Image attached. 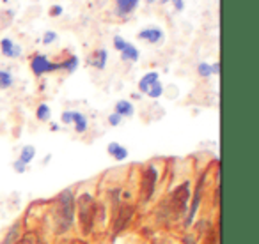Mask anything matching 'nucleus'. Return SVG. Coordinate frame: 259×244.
Instances as JSON below:
<instances>
[{
  "mask_svg": "<svg viewBox=\"0 0 259 244\" xmlns=\"http://www.w3.org/2000/svg\"><path fill=\"white\" fill-rule=\"evenodd\" d=\"M57 207V226L59 232L69 230L73 223V214H75V197L69 190H64L59 197Z\"/></svg>",
  "mask_w": 259,
  "mask_h": 244,
  "instance_id": "1",
  "label": "nucleus"
},
{
  "mask_svg": "<svg viewBox=\"0 0 259 244\" xmlns=\"http://www.w3.org/2000/svg\"><path fill=\"white\" fill-rule=\"evenodd\" d=\"M78 212H80V223H82L83 232H89L93 228L94 214H96V204L91 195H82L78 198Z\"/></svg>",
  "mask_w": 259,
  "mask_h": 244,
  "instance_id": "2",
  "label": "nucleus"
},
{
  "mask_svg": "<svg viewBox=\"0 0 259 244\" xmlns=\"http://www.w3.org/2000/svg\"><path fill=\"white\" fill-rule=\"evenodd\" d=\"M190 184L183 182L169 198V205H170V212H172L174 218H180L181 214H185V209L188 205V200H190Z\"/></svg>",
  "mask_w": 259,
  "mask_h": 244,
  "instance_id": "3",
  "label": "nucleus"
},
{
  "mask_svg": "<svg viewBox=\"0 0 259 244\" xmlns=\"http://www.w3.org/2000/svg\"><path fill=\"white\" fill-rule=\"evenodd\" d=\"M156 179H158V172L153 165H149L144 170V175H142V191L141 197L142 200H149L155 193V186H156Z\"/></svg>",
  "mask_w": 259,
  "mask_h": 244,
  "instance_id": "4",
  "label": "nucleus"
},
{
  "mask_svg": "<svg viewBox=\"0 0 259 244\" xmlns=\"http://www.w3.org/2000/svg\"><path fill=\"white\" fill-rule=\"evenodd\" d=\"M134 218V207L132 205H121L115 216V223H114V233H121L122 230L128 226L130 219Z\"/></svg>",
  "mask_w": 259,
  "mask_h": 244,
  "instance_id": "5",
  "label": "nucleus"
},
{
  "mask_svg": "<svg viewBox=\"0 0 259 244\" xmlns=\"http://www.w3.org/2000/svg\"><path fill=\"white\" fill-rule=\"evenodd\" d=\"M32 71L36 76H41L45 75V73H50V71H55V69H59V64H52L50 60H48L47 57H43V55H36V57L32 58Z\"/></svg>",
  "mask_w": 259,
  "mask_h": 244,
  "instance_id": "6",
  "label": "nucleus"
},
{
  "mask_svg": "<svg viewBox=\"0 0 259 244\" xmlns=\"http://www.w3.org/2000/svg\"><path fill=\"white\" fill-rule=\"evenodd\" d=\"M139 37L149 41V43H160V41L163 39V32L160 29H155V27H153V29L141 30V32H139Z\"/></svg>",
  "mask_w": 259,
  "mask_h": 244,
  "instance_id": "7",
  "label": "nucleus"
},
{
  "mask_svg": "<svg viewBox=\"0 0 259 244\" xmlns=\"http://www.w3.org/2000/svg\"><path fill=\"white\" fill-rule=\"evenodd\" d=\"M139 0H117V13L121 16L128 15V13H132L135 8H137Z\"/></svg>",
  "mask_w": 259,
  "mask_h": 244,
  "instance_id": "8",
  "label": "nucleus"
},
{
  "mask_svg": "<svg viewBox=\"0 0 259 244\" xmlns=\"http://www.w3.org/2000/svg\"><path fill=\"white\" fill-rule=\"evenodd\" d=\"M156 82H158V73H148V75L139 82V89H141V92L148 94V90L151 89V85Z\"/></svg>",
  "mask_w": 259,
  "mask_h": 244,
  "instance_id": "9",
  "label": "nucleus"
},
{
  "mask_svg": "<svg viewBox=\"0 0 259 244\" xmlns=\"http://www.w3.org/2000/svg\"><path fill=\"white\" fill-rule=\"evenodd\" d=\"M16 244H47V242H45V239L37 232H27L22 239L16 240Z\"/></svg>",
  "mask_w": 259,
  "mask_h": 244,
  "instance_id": "10",
  "label": "nucleus"
},
{
  "mask_svg": "<svg viewBox=\"0 0 259 244\" xmlns=\"http://www.w3.org/2000/svg\"><path fill=\"white\" fill-rule=\"evenodd\" d=\"M89 64L94 66V68H98V69H103L105 64H107V51H105V50H98L96 53H94L93 57L89 58Z\"/></svg>",
  "mask_w": 259,
  "mask_h": 244,
  "instance_id": "11",
  "label": "nucleus"
},
{
  "mask_svg": "<svg viewBox=\"0 0 259 244\" xmlns=\"http://www.w3.org/2000/svg\"><path fill=\"white\" fill-rule=\"evenodd\" d=\"M108 154H110L112 158L117 159V161H122V159L128 156V151H126L122 145H119V144H115V142H114V144L108 145Z\"/></svg>",
  "mask_w": 259,
  "mask_h": 244,
  "instance_id": "12",
  "label": "nucleus"
},
{
  "mask_svg": "<svg viewBox=\"0 0 259 244\" xmlns=\"http://www.w3.org/2000/svg\"><path fill=\"white\" fill-rule=\"evenodd\" d=\"M0 46H2L4 55H8V57H16V55H20V48H16L11 39H2Z\"/></svg>",
  "mask_w": 259,
  "mask_h": 244,
  "instance_id": "13",
  "label": "nucleus"
},
{
  "mask_svg": "<svg viewBox=\"0 0 259 244\" xmlns=\"http://www.w3.org/2000/svg\"><path fill=\"white\" fill-rule=\"evenodd\" d=\"M115 113L121 115V117H128V115L134 113V106H132V103H128V101H117V104H115Z\"/></svg>",
  "mask_w": 259,
  "mask_h": 244,
  "instance_id": "14",
  "label": "nucleus"
},
{
  "mask_svg": "<svg viewBox=\"0 0 259 244\" xmlns=\"http://www.w3.org/2000/svg\"><path fill=\"white\" fill-rule=\"evenodd\" d=\"M121 53H122V58H124V60L135 62L139 58V50L135 46H132V44H126L124 50H122Z\"/></svg>",
  "mask_w": 259,
  "mask_h": 244,
  "instance_id": "15",
  "label": "nucleus"
},
{
  "mask_svg": "<svg viewBox=\"0 0 259 244\" xmlns=\"http://www.w3.org/2000/svg\"><path fill=\"white\" fill-rule=\"evenodd\" d=\"M73 122H75V130L78 131V133H83L87 128V120L85 117H83L82 113H78V111H73Z\"/></svg>",
  "mask_w": 259,
  "mask_h": 244,
  "instance_id": "16",
  "label": "nucleus"
},
{
  "mask_svg": "<svg viewBox=\"0 0 259 244\" xmlns=\"http://www.w3.org/2000/svg\"><path fill=\"white\" fill-rule=\"evenodd\" d=\"M34 154H36V149L32 147V145H27V147H23L22 154H20V163L22 165H27V163L32 161Z\"/></svg>",
  "mask_w": 259,
  "mask_h": 244,
  "instance_id": "17",
  "label": "nucleus"
},
{
  "mask_svg": "<svg viewBox=\"0 0 259 244\" xmlns=\"http://www.w3.org/2000/svg\"><path fill=\"white\" fill-rule=\"evenodd\" d=\"M18 230H20V225H18V223H15V225H13V228L9 230L8 237L4 239V244H15L16 240H18Z\"/></svg>",
  "mask_w": 259,
  "mask_h": 244,
  "instance_id": "18",
  "label": "nucleus"
},
{
  "mask_svg": "<svg viewBox=\"0 0 259 244\" xmlns=\"http://www.w3.org/2000/svg\"><path fill=\"white\" fill-rule=\"evenodd\" d=\"M13 83V76L9 71H0V89H8Z\"/></svg>",
  "mask_w": 259,
  "mask_h": 244,
  "instance_id": "19",
  "label": "nucleus"
},
{
  "mask_svg": "<svg viewBox=\"0 0 259 244\" xmlns=\"http://www.w3.org/2000/svg\"><path fill=\"white\" fill-rule=\"evenodd\" d=\"M162 92H163V89H162V83H160V82H156V83H153V85H151V89L148 90V96H151V97H160V96H162Z\"/></svg>",
  "mask_w": 259,
  "mask_h": 244,
  "instance_id": "20",
  "label": "nucleus"
},
{
  "mask_svg": "<svg viewBox=\"0 0 259 244\" xmlns=\"http://www.w3.org/2000/svg\"><path fill=\"white\" fill-rule=\"evenodd\" d=\"M37 118H39V120H48V118H50V108H48L47 104H41V106L37 108Z\"/></svg>",
  "mask_w": 259,
  "mask_h": 244,
  "instance_id": "21",
  "label": "nucleus"
},
{
  "mask_svg": "<svg viewBox=\"0 0 259 244\" xmlns=\"http://www.w3.org/2000/svg\"><path fill=\"white\" fill-rule=\"evenodd\" d=\"M76 64H78V58L71 57L68 62H64V64H59V68H64V69H68V71H73V69L76 68Z\"/></svg>",
  "mask_w": 259,
  "mask_h": 244,
  "instance_id": "22",
  "label": "nucleus"
},
{
  "mask_svg": "<svg viewBox=\"0 0 259 244\" xmlns=\"http://www.w3.org/2000/svg\"><path fill=\"white\" fill-rule=\"evenodd\" d=\"M126 44H128V43H126V41L122 39V37H119V36H115V37H114V46H115V50L122 51V50H124Z\"/></svg>",
  "mask_w": 259,
  "mask_h": 244,
  "instance_id": "23",
  "label": "nucleus"
},
{
  "mask_svg": "<svg viewBox=\"0 0 259 244\" xmlns=\"http://www.w3.org/2000/svg\"><path fill=\"white\" fill-rule=\"evenodd\" d=\"M199 75H201V76L213 75V73H211V66H208V64H199Z\"/></svg>",
  "mask_w": 259,
  "mask_h": 244,
  "instance_id": "24",
  "label": "nucleus"
},
{
  "mask_svg": "<svg viewBox=\"0 0 259 244\" xmlns=\"http://www.w3.org/2000/svg\"><path fill=\"white\" fill-rule=\"evenodd\" d=\"M108 122H110L112 126H117L119 122H121V115H117V113H112L110 117H108Z\"/></svg>",
  "mask_w": 259,
  "mask_h": 244,
  "instance_id": "25",
  "label": "nucleus"
},
{
  "mask_svg": "<svg viewBox=\"0 0 259 244\" xmlns=\"http://www.w3.org/2000/svg\"><path fill=\"white\" fill-rule=\"evenodd\" d=\"M167 2H170V0H160V4H167ZM172 2L176 4L178 11H181V9H183V0H172Z\"/></svg>",
  "mask_w": 259,
  "mask_h": 244,
  "instance_id": "26",
  "label": "nucleus"
},
{
  "mask_svg": "<svg viewBox=\"0 0 259 244\" xmlns=\"http://www.w3.org/2000/svg\"><path fill=\"white\" fill-rule=\"evenodd\" d=\"M55 37H57V34H55V32H47V34H45V37H43V41L48 44V43H52Z\"/></svg>",
  "mask_w": 259,
  "mask_h": 244,
  "instance_id": "27",
  "label": "nucleus"
},
{
  "mask_svg": "<svg viewBox=\"0 0 259 244\" xmlns=\"http://www.w3.org/2000/svg\"><path fill=\"white\" fill-rule=\"evenodd\" d=\"M73 120V111H66L64 115H62V122H66V124H69V122Z\"/></svg>",
  "mask_w": 259,
  "mask_h": 244,
  "instance_id": "28",
  "label": "nucleus"
},
{
  "mask_svg": "<svg viewBox=\"0 0 259 244\" xmlns=\"http://www.w3.org/2000/svg\"><path fill=\"white\" fill-rule=\"evenodd\" d=\"M50 13H52V16H59L62 13V8H61V6H54Z\"/></svg>",
  "mask_w": 259,
  "mask_h": 244,
  "instance_id": "29",
  "label": "nucleus"
},
{
  "mask_svg": "<svg viewBox=\"0 0 259 244\" xmlns=\"http://www.w3.org/2000/svg\"><path fill=\"white\" fill-rule=\"evenodd\" d=\"M23 166L25 165H22V163H15V168L18 170V172H23Z\"/></svg>",
  "mask_w": 259,
  "mask_h": 244,
  "instance_id": "30",
  "label": "nucleus"
},
{
  "mask_svg": "<svg viewBox=\"0 0 259 244\" xmlns=\"http://www.w3.org/2000/svg\"><path fill=\"white\" fill-rule=\"evenodd\" d=\"M148 2H149V4H153V2H155V0H148Z\"/></svg>",
  "mask_w": 259,
  "mask_h": 244,
  "instance_id": "31",
  "label": "nucleus"
}]
</instances>
